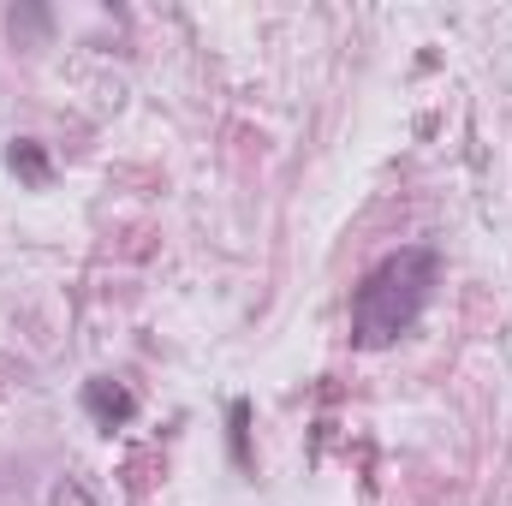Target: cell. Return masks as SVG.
Listing matches in <instances>:
<instances>
[{
    "label": "cell",
    "instance_id": "4",
    "mask_svg": "<svg viewBox=\"0 0 512 506\" xmlns=\"http://www.w3.org/2000/svg\"><path fill=\"white\" fill-rule=\"evenodd\" d=\"M227 453H233L239 471H251V399L227 405Z\"/></svg>",
    "mask_w": 512,
    "mask_h": 506
},
{
    "label": "cell",
    "instance_id": "2",
    "mask_svg": "<svg viewBox=\"0 0 512 506\" xmlns=\"http://www.w3.org/2000/svg\"><path fill=\"white\" fill-rule=\"evenodd\" d=\"M84 411H90V423L102 435H114V429H126L137 417V393L114 376H96V381H84Z\"/></svg>",
    "mask_w": 512,
    "mask_h": 506
},
{
    "label": "cell",
    "instance_id": "3",
    "mask_svg": "<svg viewBox=\"0 0 512 506\" xmlns=\"http://www.w3.org/2000/svg\"><path fill=\"white\" fill-rule=\"evenodd\" d=\"M6 167H12L24 185H48V155H42V143H36V137H12Z\"/></svg>",
    "mask_w": 512,
    "mask_h": 506
},
{
    "label": "cell",
    "instance_id": "1",
    "mask_svg": "<svg viewBox=\"0 0 512 506\" xmlns=\"http://www.w3.org/2000/svg\"><path fill=\"white\" fill-rule=\"evenodd\" d=\"M435 280H441L435 245H405V251L382 256L352 292V340L364 352H382L399 334H411L435 298Z\"/></svg>",
    "mask_w": 512,
    "mask_h": 506
},
{
    "label": "cell",
    "instance_id": "5",
    "mask_svg": "<svg viewBox=\"0 0 512 506\" xmlns=\"http://www.w3.org/2000/svg\"><path fill=\"white\" fill-rule=\"evenodd\" d=\"M48 506H96V501H90V489H84L78 477H60L54 495H48Z\"/></svg>",
    "mask_w": 512,
    "mask_h": 506
}]
</instances>
